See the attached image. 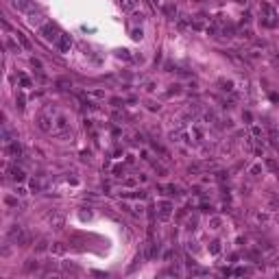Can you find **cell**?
I'll return each instance as SVG.
<instances>
[{
  "instance_id": "cell-14",
  "label": "cell",
  "mask_w": 279,
  "mask_h": 279,
  "mask_svg": "<svg viewBox=\"0 0 279 279\" xmlns=\"http://www.w3.org/2000/svg\"><path fill=\"white\" fill-rule=\"evenodd\" d=\"M259 9H262V11L268 15V17H275V11H273V7L271 5H266V2H262V7H259Z\"/></svg>"
},
{
  "instance_id": "cell-26",
  "label": "cell",
  "mask_w": 279,
  "mask_h": 279,
  "mask_svg": "<svg viewBox=\"0 0 279 279\" xmlns=\"http://www.w3.org/2000/svg\"><path fill=\"white\" fill-rule=\"evenodd\" d=\"M15 103H17V109H22V107H24V96H17Z\"/></svg>"
},
{
  "instance_id": "cell-27",
  "label": "cell",
  "mask_w": 279,
  "mask_h": 279,
  "mask_svg": "<svg viewBox=\"0 0 279 279\" xmlns=\"http://www.w3.org/2000/svg\"><path fill=\"white\" fill-rule=\"evenodd\" d=\"M259 170H262L259 166H253V168H251V174H253V177H257V174H259Z\"/></svg>"
},
{
  "instance_id": "cell-17",
  "label": "cell",
  "mask_w": 279,
  "mask_h": 279,
  "mask_svg": "<svg viewBox=\"0 0 279 279\" xmlns=\"http://www.w3.org/2000/svg\"><path fill=\"white\" fill-rule=\"evenodd\" d=\"M120 5H122V9L131 11V9H133V0H120Z\"/></svg>"
},
{
  "instance_id": "cell-7",
  "label": "cell",
  "mask_w": 279,
  "mask_h": 279,
  "mask_svg": "<svg viewBox=\"0 0 279 279\" xmlns=\"http://www.w3.org/2000/svg\"><path fill=\"white\" fill-rule=\"evenodd\" d=\"M70 46H72V37H70V35H61V37H59V50H61V52H68Z\"/></svg>"
},
{
  "instance_id": "cell-31",
  "label": "cell",
  "mask_w": 279,
  "mask_h": 279,
  "mask_svg": "<svg viewBox=\"0 0 279 279\" xmlns=\"http://www.w3.org/2000/svg\"><path fill=\"white\" fill-rule=\"evenodd\" d=\"M201 212H205V214H209V212H212V207H209V205H203V207H201Z\"/></svg>"
},
{
  "instance_id": "cell-21",
  "label": "cell",
  "mask_w": 279,
  "mask_h": 279,
  "mask_svg": "<svg viewBox=\"0 0 279 279\" xmlns=\"http://www.w3.org/2000/svg\"><path fill=\"white\" fill-rule=\"evenodd\" d=\"M209 251H212L214 255H216L218 251H220V244H218V242H212V246H209Z\"/></svg>"
},
{
  "instance_id": "cell-23",
  "label": "cell",
  "mask_w": 279,
  "mask_h": 279,
  "mask_svg": "<svg viewBox=\"0 0 279 279\" xmlns=\"http://www.w3.org/2000/svg\"><path fill=\"white\" fill-rule=\"evenodd\" d=\"M131 37H133V39H142V31H137V29H135V31L131 33Z\"/></svg>"
},
{
  "instance_id": "cell-32",
  "label": "cell",
  "mask_w": 279,
  "mask_h": 279,
  "mask_svg": "<svg viewBox=\"0 0 279 279\" xmlns=\"http://www.w3.org/2000/svg\"><path fill=\"white\" fill-rule=\"evenodd\" d=\"M153 2H157V0H153Z\"/></svg>"
},
{
  "instance_id": "cell-10",
  "label": "cell",
  "mask_w": 279,
  "mask_h": 279,
  "mask_svg": "<svg viewBox=\"0 0 279 279\" xmlns=\"http://www.w3.org/2000/svg\"><path fill=\"white\" fill-rule=\"evenodd\" d=\"M39 268V262H35V259H29V262L24 264V271L26 273H33V271H37Z\"/></svg>"
},
{
  "instance_id": "cell-18",
  "label": "cell",
  "mask_w": 279,
  "mask_h": 279,
  "mask_svg": "<svg viewBox=\"0 0 279 279\" xmlns=\"http://www.w3.org/2000/svg\"><path fill=\"white\" fill-rule=\"evenodd\" d=\"M17 79H20V81H22V85H24V87H31V81H29V79H26V77H24V74H17Z\"/></svg>"
},
{
  "instance_id": "cell-22",
  "label": "cell",
  "mask_w": 279,
  "mask_h": 279,
  "mask_svg": "<svg viewBox=\"0 0 279 279\" xmlns=\"http://www.w3.org/2000/svg\"><path fill=\"white\" fill-rule=\"evenodd\" d=\"M46 246H48V242H46V240H42V242L37 244V251H39V253H42V251H46Z\"/></svg>"
},
{
  "instance_id": "cell-13",
  "label": "cell",
  "mask_w": 279,
  "mask_h": 279,
  "mask_svg": "<svg viewBox=\"0 0 279 279\" xmlns=\"http://www.w3.org/2000/svg\"><path fill=\"white\" fill-rule=\"evenodd\" d=\"M164 13L168 15V17H174V15H177V7H174V5H166V7H164Z\"/></svg>"
},
{
  "instance_id": "cell-8",
  "label": "cell",
  "mask_w": 279,
  "mask_h": 279,
  "mask_svg": "<svg viewBox=\"0 0 279 279\" xmlns=\"http://www.w3.org/2000/svg\"><path fill=\"white\" fill-rule=\"evenodd\" d=\"M48 220H50L52 229H61V227H63V214H59V212H55V214H52V216H50Z\"/></svg>"
},
{
  "instance_id": "cell-16",
  "label": "cell",
  "mask_w": 279,
  "mask_h": 279,
  "mask_svg": "<svg viewBox=\"0 0 279 279\" xmlns=\"http://www.w3.org/2000/svg\"><path fill=\"white\" fill-rule=\"evenodd\" d=\"M222 33H225L227 37H234V33H236V29H234V26H231V24H227L225 29H222Z\"/></svg>"
},
{
  "instance_id": "cell-19",
  "label": "cell",
  "mask_w": 279,
  "mask_h": 279,
  "mask_svg": "<svg viewBox=\"0 0 279 279\" xmlns=\"http://www.w3.org/2000/svg\"><path fill=\"white\" fill-rule=\"evenodd\" d=\"M7 48H9V50H15V52H20V48H17V46H15L11 39H7Z\"/></svg>"
},
{
  "instance_id": "cell-1",
  "label": "cell",
  "mask_w": 279,
  "mask_h": 279,
  "mask_svg": "<svg viewBox=\"0 0 279 279\" xmlns=\"http://www.w3.org/2000/svg\"><path fill=\"white\" fill-rule=\"evenodd\" d=\"M39 33H42L48 42H59V37H61L55 24H44V26H39Z\"/></svg>"
},
{
  "instance_id": "cell-3",
  "label": "cell",
  "mask_w": 279,
  "mask_h": 279,
  "mask_svg": "<svg viewBox=\"0 0 279 279\" xmlns=\"http://www.w3.org/2000/svg\"><path fill=\"white\" fill-rule=\"evenodd\" d=\"M157 207H159V218H161V220H168V218L172 216V205H170L168 201H161Z\"/></svg>"
},
{
  "instance_id": "cell-20",
  "label": "cell",
  "mask_w": 279,
  "mask_h": 279,
  "mask_svg": "<svg viewBox=\"0 0 279 279\" xmlns=\"http://www.w3.org/2000/svg\"><path fill=\"white\" fill-rule=\"evenodd\" d=\"M216 181H227V172H216Z\"/></svg>"
},
{
  "instance_id": "cell-5",
  "label": "cell",
  "mask_w": 279,
  "mask_h": 279,
  "mask_svg": "<svg viewBox=\"0 0 279 279\" xmlns=\"http://www.w3.org/2000/svg\"><path fill=\"white\" fill-rule=\"evenodd\" d=\"M7 155H11V157H20V155H22V146L17 144V142H9V144H7Z\"/></svg>"
},
{
  "instance_id": "cell-6",
  "label": "cell",
  "mask_w": 279,
  "mask_h": 279,
  "mask_svg": "<svg viewBox=\"0 0 279 279\" xmlns=\"http://www.w3.org/2000/svg\"><path fill=\"white\" fill-rule=\"evenodd\" d=\"M50 122H52V120H50L48 116H44V114H42L39 118H37V127H39L42 131H46V133H48L50 129H52V127H50Z\"/></svg>"
},
{
  "instance_id": "cell-25",
  "label": "cell",
  "mask_w": 279,
  "mask_h": 279,
  "mask_svg": "<svg viewBox=\"0 0 279 279\" xmlns=\"http://www.w3.org/2000/svg\"><path fill=\"white\" fill-rule=\"evenodd\" d=\"M52 251H55V253H63V244H59V242H57V244L52 246Z\"/></svg>"
},
{
  "instance_id": "cell-24",
  "label": "cell",
  "mask_w": 279,
  "mask_h": 279,
  "mask_svg": "<svg viewBox=\"0 0 279 279\" xmlns=\"http://www.w3.org/2000/svg\"><path fill=\"white\" fill-rule=\"evenodd\" d=\"M266 166H268V168H271V170H277V164H275L273 159H266Z\"/></svg>"
},
{
  "instance_id": "cell-9",
  "label": "cell",
  "mask_w": 279,
  "mask_h": 279,
  "mask_svg": "<svg viewBox=\"0 0 279 279\" xmlns=\"http://www.w3.org/2000/svg\"><path fill=\"white\" fill-rule=\"evenodd\" d=\"M17 9H20V11H35V2H31V0H22V2H17Z\"/></svg>"
},
{
  "instance_id": "cell-12",
  "label": "cell",
  "mask_w": 279,
  "mask_h": 279,
  "mask_svg": "<svg viewBox=\"0 0 279 279\" xmlns=\"http://www.w3.org/2000/svg\"><path fill=\"white\" fill-rule=\"evenodd\" d=\"M15 39H17V42H20V44L24 46V48H26V50H31V42H29V39H26V37H24L22 33H15Z\"/></svg>"
},
{
  "instance_id": "cell-30",
  "label": "cell",
  "mask_w": 279,
  "mask_h": 279,
  "mask_svg": "<svg viewBox=\"0 0 279 279\" xmlns=\"http://www.w3.org/2000/svg\"><path fill=\"white\" fill-rule=\"evenodd\" d=\"M15 194H20V196H24V194H26V190H24V188H15Z\"/></svg>"
},
{
  "instance_id": "cell-11",
  "label": "cell",
  "mask_w": 279,
  "mask_h": 279,
  "mask_svg": "<svg viewBox=\"0 0 279 279\" xmlns=\"http://www.w3.org/2000/svg\"><path fill=\"white\" fill-rule=\"evenodd\" d=\"M31 190H33V192H42V190H44V181H42V179H33V181H31Z\"/></svg>"
},
{
  "instance_id": "cell-29",
  "label": "cell",
  "mask_w": 279,
  "mask_h": 279,
  "mask_svg": "<svg viewBox=\"0 0 279 279\" xmlns=\"http://www.w3.org/2000/svg\"><path fill=\"white\" fill-rule=\"evenodd\" d=\"M253 135L259 137V135H262V129H259V127H253Z\"/></svg>"
},
{
  "instance_id": "cell-4",
  "label": "cell",
  "mask_w": 279,
  "mask_h": 279,
  "mask_svg": "<svg viewBox=\"0 0 279 279\" xmlns=\"http://www.w3.org/2000/svg\"><path fill=\"white\" fill-rule=\"evenodd\" d=\"M7 172H9V177H11L13 181H24V170L22 168H17V166H13V168H7Z\"/></svg>"
},
{
  "instance_id": "cell-15",
  "label": "cell",
  "mask_w": 279,
  "mask_h": 279,
  "mask_svg": "<svg viewBox=\"0 0 279 279\" xmlns=\"http://www.w3.org/2000/svg\"><path fill=\"white\" fill-rule=\"evenodd\" d=\"M11 137H13V135H11V131H9V129L5 127V129H2V140H5V142H7V144H9V142H13V140H11Z\"/></svg>"
},
{
  "instance_id": "cell-28",
  "label": "cell",
  "mask_w": 279,
  "mask_h": 279,
  "mask_svg": "<svg viewBox=\"0 0 279 279\" xmlns=\"http://www.w3.org/2000/svg\"><path fill=\"white\" fill-rule=\"evenodd\" d=\"M7 205H17V201L13 196H7Z\"/></svg>"
},
{
  "instance_id": "cell-2",
  "label": "cell",
  "mask_w": 279,
  "mask_h": 279,
  "mask_svg": "<svg viewBox=\"0 0 279 279\" xmlns=\"http://www.w3.org/2000/svg\"><path fill=\"white\" fill-rule=\"evenodd\" d=\"M7 238L11 240V242H15V244H22V242H24V238H26V234H24V229H22V225H13L11 229H9V234H7Z\"/></svg>"
}]
</instances>
